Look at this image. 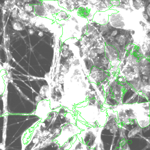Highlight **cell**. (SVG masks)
Instances as JSON below:
<instances>
[{"mask_svg": "<svg viewBox=\"0 0 150 150\" xmlns=\"http://www.w3.org/2000/svg\"><path fill=\"white\" fill-rule=\"evenodd\" d=\"M134 93L131 89L128 90L123 96L122 100L123 102H126L127 100L129 99L133 96Z\"/></svg>", "mask_w": 150, "mask_h": 150, "instance_id": "obj_1", "label": "cell"}, {"mask_svg": "<svg viewBox=\"0 0 150 150\" xmlns=\"http://www.w3.org/2000/svg\"><path fill=\"white\" fill-rule=\"evenodd\" d=\"M13 28L16 31H20L22 29V26L19 21H15L12 23Z\"/></svg>", "mask_w": 150, "mask_h": 150, "instance_id": "obj_2", "label": "cell"}, {"mask_svg": "<svg viewBox=\"0 0 150 150\" xmlns=\"http://www.w3.org/2000/svg\"><path fill=\"white\" fill-rule=\"evenodd\" d=\"M149 102V101L146 99V97H143L141 95H139L138 96V103H141L147 102Z\"/></svg>", "mask_w": 150, "mask_h": 150, "instance_id": "obj_3", "label": "cell"}, {"mask_svg": "<svg viewBox=\"0 0 150 150\" xmlns=\"http://www.w3.org/2000/svg\"><path fill=\"white\" fill-rule=\"evenodd\" d=\"M138 96L139 95L138 94L136 96H135L130 101H129V103L128 104H132L137 102L138 101Z\"/></svg>", "mask_w": 150, "mask_h": 150, "instance_id": "obj_4", "label": "cell"}, {"mask_svg": "<svg viewBox=\"0 0 150 150\" xmlns=\"http://www.w3.org/2000/svg\"><path fill=\"white\" fill-rule=\"evenodd\" d=\"M95 104L96 105V106L98 108V109H101V107H102V106H101L100 104H99V103H98L97 101V102H96Z\"/></svg>", "mask_w": 150, "mask_h": 150, "instance_id": "obj_5", "label": "cell"}, {"mask_svg": "<svg viewBox=\"0 0 150 150\" xmlns=\"http://www.w3.org/2000/svg\"><path fill=\"white\" fill-rule=\"evenodd\" d=\"M98 90L100 92L102 91L103 89V86L102 85H101V86H100L99 88H98Z\"/></svg>", "mask_w": 150, "mask_h": 150, "instance_id": "obj_6", "label": "cell"}, {"mask_svg": "<svg viewBox=\"0 0 150 150\" xmlns=\"http://www.w3.org/2000/svg\"><path fill=\"white\" fill-rule=\"evenodd\" d=\"M142 108H144L146 111H148L149 110V106H143Z\"/></svg>", "mask_w": 150, "mask_h": 150, "instance_id": "obj_7", "label": "cell"}, {"mask_svg": "<svg viewBox=\"0 0 150 150\" xmlns=\"http://www.w3.org/2000/svg\"><path fill=\"white\" fill-rule=\"evenodd\" d=\"M94 94H95V96H98V93L96 91L95 92Z\"/></svg>", "mask_w": 150, "mask_h": 150, "instance_id": "obj_8", "label": "cell"}]
</instances>
